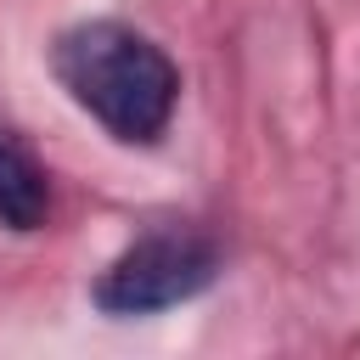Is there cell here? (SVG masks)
<instances>
[{"label":"cell","instance_id":"6da1fadb","mask_svg":"<svg viewBox=\"0 0 360 360\" xmlns=\"http://www.w3.org/2000/svg\"><path fill=\"white\" fill-rule=\"evenodd\" d=\"M51 79L68 90L79 112H90L124 146H158L180 107L174 56L118 17L62 28L51 39Z\"/></svg>","mask_w":360,"mask_h":360},{"label":"cell","instance_id":"3957f363","mask_svg":"<svg viewBox=\"0 0 360 360\" xmlns=\"http://www.w3.org/2000/svg\"><path fill=\"white\" fill-rule=\"evenodd\" d=\"M51 214V180L45 163L0 129V225L6 231H39Z\"/></svg>","mask_w":360,"mask_h":360},{"label":"cell","instance_id":"7a4b0ae2","mask_svg":"<svg viewBox=\"0 0 360 360\" xmlns=\"http://www.w3.org/2000/svg\"><path fill=\"white\" fill-rule=\"evenodd\" d=\"M219 276V242L191 225H163L135 236L90 287L101 315H158L191 304Z\"/></svg>","mask_w":360,"mask_h":360}]
</instances>
